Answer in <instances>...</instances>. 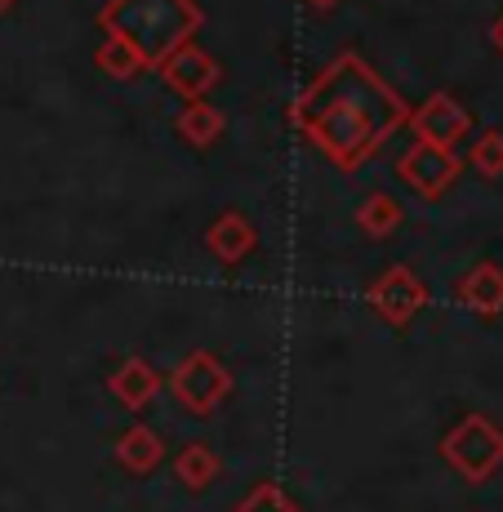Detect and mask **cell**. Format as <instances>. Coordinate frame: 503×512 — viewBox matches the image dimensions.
<instances>
[{"label": "cell", "mask_w": 503, "mask_h": 512, "mask_svg": "<svg viewBox=\"0 0 503 512\" xmlns=\"http://www.w3.org/2000/svg\"><path fill=\"white\" fill-rule=\"evenodd\" d=\"M294 125L330 156L339 170H357L406 121V103L374 76L357 54H339L290 107Z\"/></svg>", "instance_id": "obj_1"}, {"label": "cell", "mask_w": 503, "mask_h": 512, "mask_svg": "<svg viewBox=\"0 0 503 512\" xmlns=\"http://www.w3.org/2000/svg\"><path fill=\"white\" fill-rule=\"evenodd\" d=\"M107 36H121L147 67H161L201 27L196 0H107L98 14Z\"/></svg>", "instance_id": "obj_2"}, {"label": "cell", "mask_w": 503, "mask_h": 512, "mask_svg": "<svg viewBox=\"0 0 503 512\" xmlns=\"http://www.w3.org/2000/svg\"><path fill=\"white\" fill-rule=\"evenodd\" d=\"M441 455L468 481H490L503 468V428L486 415H468L441 437Z\"/></svg>", "instance_id": "obj_3"}, {"label": "cell", "mask_w": 503, "mask_h": 512, "mask_svg": "<svg viewBox=\"0 0 503 512\" xmlns=\"http://www.w3.org/2000/svg\"><path fill=\"white\" fill-rule=\"evenodd\" d=\"M232 392V374L210 357V352H192L179 370H174V397L179 406H187L192 415H210L223 397Z\"/></svg>", "instance_id": "obj_4"}, {"label": "cell", "mask_w": 503, "mask_h": 512, "mask_svg": "<svg viewBox=\"0 0 503 512\" xmlns=\"http://www.w3.org/2000/svg\"><path fill=\"white\" fill-rule=\"evenodd\" d=\"M366 299H370V308L388 321V326L406 330L410 321L423 312V303H428V290H423L419 277H414L406 263H397V268H388L379 281H370Z\"/></svg>", "instance_id": "obj_5"}, {"label": "cell", "mask_w": 503, "mask_h": 512, "mask_svg": "<svg viewBox=\"0 0 503 512\" xmlns=\"http://www.w3.org/2000/svg\"><path fill=\"white\" fill-rule=\"evenodd\" d=\"M406 121H410V130H414V139H419V143L446 147V152L463 139V134L472 130V121H468V112L459 107V98L446 94V90L432 94L428 103H419V107H414V112L406 116Z\"/></svg>", "instance_id": "obj_6"}, {"label": "cell", "mask_w": 503, "mask_h": 512, "mask_svg": "<svg viewBox=\"0 0 503 512\" xmlns=\"http://www.w3.org/2000/svg\"><path fill=\"white\" fill-rule=\"evenodd\" d=\"M397 174H401V179H406L419 196H432V201H437V196L459 179V161H455V152H446V147H432V143H419V139H414V143L406 147V156H401Z\"/></svg>", "instance_id": "obj_7"}, {"label": "cell", "mask_w": 503, "mask_h": 512, "mask_svg": "<svg viewBox=\"0 0 503 512\" xmlns=\"http://www.w3.org/2000/svg\"><path fill=\"white\" fill-rule=\"evenodd\" d=\"M161 76H165V85H170L174 94L201 103V94H210L214 85H219V63H214L205 49L183 45V49H174V54L161 63Z\"/></svg>", "instance_id": "obj_8"}, {"label": "cell", "mask_w": 503, "mask_h": 512, "mask_svg": "<svg viewBox=\"0 0 503 512\" xmlns=\"http://www.w3.org/2000/svg\"><path fill=\"white\" fill-rule=\"evenodd\" d=\"M455 294L472 312L495 317V312H503V268H495V263H477V268L455 285Z\"/></svg>", "instance_id": "obj_9"}, {"label": "cell", "mask_w": 503, "mask_h": 512, "mask_svg": "<svg viewBox=\"0 0 503 512\" xmlns=\"http://www.w3.org/2000/svg\"><path fill=\"white\" fill-rule=\"evenodd\" d=\"M205 245H210V254L214 259H223V263H241L245 254L259 245V236H254V228L241 219L236 210L228 214H219V219L210 223V236H205Z\"/></svg>", "instance_id": "obj_10"}, {"label": "cell", "mask_w": 503, "mask_h": 512, "mask_svg": "<svg viewBox=\"0 0 503 512\" xmlns=\"http://www.w3.org/2000/svg\"><path fill=\"white\" fill-rule=\"evenodd\" d=\"M107 383H112V392H116V397H121L130 410L147 406V401L156 397V388H161V379H156V370L147 366V361H138V357L125 361V366L116 370Z\"/></svg>", "instance_id": "obj_11"}, {"label": "cell", "mask_w": 503, "mask_h": 512, "mask_svg": "<svg viewBox=\"0 0 503 512\" xmlns=\"http://www.w3.org/2000/svg\"><path fill=\"white\" fill-rule=\"evenodd\" d=\"M161 450H165L161 437H156L152 428H143V423H134V428L116 441V455H121V464L130 472H152L161 464Z\"/></svg>", "instance_id": "obj_12"}, {"label": "cell", "mask_w": 503, "mask_h": 512, "mask_svg": "<svg viewBox=\"0 0 503 512\" xmlns=\"http://www.w3.org/2000/svg\"><path fill=\"white\" fill-rule=\"evenodd\" d=\"M357 223H361V232L366 236L383 241V236H392L401 228V205L392 201L388 192H370L366 201H361V210H357Z\"/></svg>", "instance_id": "obj_13"}, {"label": "cell", "mask_w": 503, "mask_h": 512, "mask_svg": "<svg viewBox=\"0 0 503 512\" xmlns=\"http://www.w3.org/2000/svg\"><path fill=\"white\" fill-rule=\"evenodd\" d=\"M179 134L196 147H210L223 134V112L210 103H187L179 112Z\"/></svg>", "instance_id": "obj_14"}, {"label": "cell", "mask_w": 503, "mask_h": 512, "mask_svg": "<svg viewBox=\"0 0 503 512\" xmlns=\"http://www.w3.org/2000/svg\"><path fill=\"white\" fill-rule=\"evenodd\" d=\"M174 472H179V481L187 490H205L219 477V455H214L210 446H187L179 455V464H174Z\"/></svg>", "instance_id": "obj_15"}, {"label": "cell", "mask_w": 503, "mask_h": 512, "mask_svg": "<svg viewBox=\"0 0 503 512\" xmlns=\"http://www.w3.org/2000/svg\"><path fill=\"white\" fill-rule=\"evenodd\" d=\"M98 67H103L107 76H116V81H130V76H138L147 63L121 41V36H107V45L98 49Z\"/></svg>", "instance_id": "obj_16"}, {"label": "cell", "mask_w": 503, "mask_h": 512, "mask_svg": "<svg viewBox=\"0 0 503 512\" xmlns=\"http://www.w3.org/2000/svg\"><path fill=\"white\" fill-rule=\"evenodd\" d=\"M468 161L477 165L481 174H490V179H499L503 174V130H486L477 143H472Z\"/></svg>", "instance_id": "obj_17"}, {"label": "cell", "mask_w": 503, "mask_h": 512, "mask_svg": "<svg viewBox=\"0 0 503 512\" xmlns=\"http://www.w3.org/2000/svg\"><path fill=\"white\" fill-rule=\"evenodd\" d=\"M236 512H299V508H294V499H285V490L276 481H263L236 504Z\"/></svg>", "instance_id": "obj_18"}, {"label": "cell", "mask_w": 503, "mask_h": 512, "mask_svg": "<svg viewBox=\"0 0 503 512\" xmlns=\"http://www.w3.org/2000/svg\"><path fill=\"white\" fill-rule=\"evenodd\" d=\"M490 41H495V49L503 54V14L495 18V23H490Z\"/></svg>", "instance_id": "obj_19"}, {"label": "cell", "mask_w": 503, "mask_h": 512, "mask_svg": "<svg viewBox=\"0 0 503 512\" xmlns=\"http://www.w3.org/2000/svg\"><path fill=\"white\" fill-rule=\"evenodd\" d=\"M312 5H317V9H330V5H339V0H312Z\"/></svg>", "instance_id": "obj_20"}, {"label": "cell", "mask_w": 503, "mask_h": 512, "mask_svg": "<svg viewBox=\"0 0 503 512\" xmlns=\"http://www.w3.org/2000/svg\"><path fill=\"white\" fill-rule=\"evenodd\" d=\"M9 5H14V0H0V14H5V9H9Z\"/></svg>", "instance_id": "obj_21"}]
</instances>
